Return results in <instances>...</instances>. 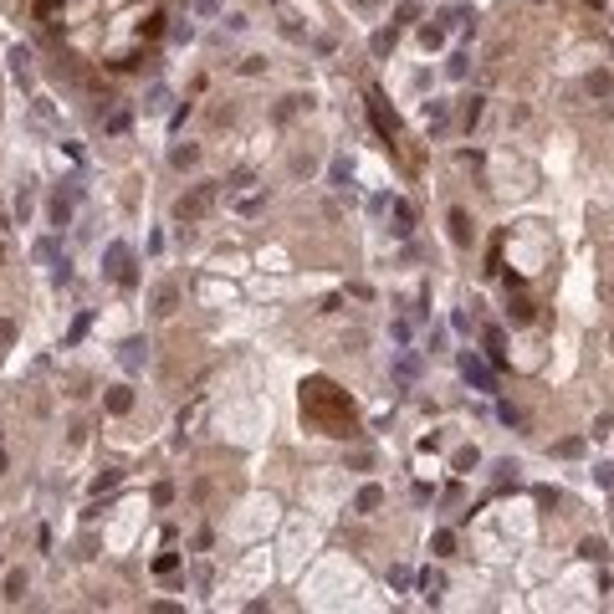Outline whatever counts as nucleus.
<instances>
[{
    "label": "nucleus",
    "instance_id": "nucleus-1",
    "mask_svg": "<svg viewBox=\"0 0 614 614\" xmlns=\"http://www.w3.org/2000/svg\"><path fill=\"white\" fill-rule=\"evenodd\" d=\"M302 410L313 415L328 435H354V410H348V400L328 379H313V384L302 389Z\"/></svg>",
    "mask_w": 614,
    "mask_h": 614
},
{
    "label": "nucleus",
    "instance_id": "nucleus-2",
    "mask_svg": "<svg viewBox=\"0 0 614 614\" xmlns=\"http://www.w3.org/2000/svg\"><path fill=\"white\" fill-rule=\"evenodd\" d=\"M103 277L118 282L123 292L139 287V272H134V251H128V241H108V251H103Z\"/></svg>",
    "mask_w": 614,
    "mask_h": 614
},
{
    "label": "nucleus",
    "instance_id": "nucleus-3",
    "mask_svg": "<svg viewBox=\"0 0 614 614\" xmlns=\"http://www.w3.org/2000/svg\"><path fill=\"white\" fill-rule=\"evenodd\" d=\"M460 379H466L476 394H497V369H487V359L476 348H460Z\"/></svg>",
    "mask_w": 614,
    "mask_h": 614
},
{
    "label": "nucleus",
    "instance_id": "nucleus-4",
    "mask_svg": "<svg viewBox=\"0 0 614 614\" xmlns=\"http://www.w3.org/2000/svg\"><path fill=\"white\" fill-rule=\"evenodd\" d=\"M215 195H221V185H200V190H195V195H180V200H174V221H200V215L215 205Z\"/></svg>",
    "mask_w": 614,
    "mask_h": 614
},
{
    "label": "nucleus",
    "instance_id": "nucleus-5",
    "mask_svg": "<svg viewBox=\"0 0 614 614\" xmlns=\"http://www.w3.org/2000/svg\"><path fill=\"white\" fill-rule=\"evenodd\" d=\"M369 118H374L379 139H389V144H394V134H400V118H394V108H384V98H379V93H369Z\"/></svg>",
    "mask_w": 614,
    "mask_h": 614
},
{
    "label": "nucleus",
    "instance_id": "nucleus-6",
    "mask_svg": "<svg viewBox=\"0 0 614 614\" xmlns=\"http://www.w3.org/2000/svg\"><path fill=\"white\" fill-rule=\"evenodd\" d=\"M72 205H77V200H72V195H67V190H57V195H52V200H47V226H52L57 236H62V231H67V226H72Z\"/></svg>",
    "mask_w": 614,
    "mask_h": 614
},
{
    "label": "nucleus",
    "instance_id": "nucleus-7",
    "mask_svg": "<svg viewBox=\"0 0 614 614\" xmlns=\"http://www.w3.org/2000/svg\"><path fill=\"white\" fill-rule=\"evenodd\" d=\"M118 364L128 369V374H139V369L149 364V343H144V338H123V343H118Z\"/></svg>",
    "mask_w": 614,
    "mask_h": 614
},
{
    "label": "nucleus",
    "instance_id": "nucleus-8",
    "mask_svg": "<svg viewBox=\"0 0 614 614\" xmlns=\"http://www.w3.org/2000/svg\"><path fill=\"white\" fill-rule=\"evenodd\" d=\"M379 507H384V487H379V481H364V487H359V497H354V512L374 517Z\"/></svg>",
    "mask_w": 614,
    "mask_h": 614
},
{
    "label": "nucleus",
    "instance_id": "nucleus-9",
    "mask_svg": "<svg viewBox=\"0 0 614 614\" xmlns=\"http://www.w3.org/2000/svg\"><path fill=\"white\" fill-rule=\"evenodd\" d=\"M103 410H108V415H128V410H134V389H128V384H113V389L103 394Z\"/></svg>",
    "mask_w": 614,
    "mask_h": 614
},
{
    "label": "nucleus",
    "instance_id": "nucleus-10",
    "mask_svg": "<svg viewBox=\"0 0 614 614\" xmlns=\"http://www.w3.org/2000/svg\"><path fill=\"white\" fill-rule=\"evenodd\" d=\"M389 215H394V236L405 241V236L415 231V205H410V200H389Z\"/></svg>",
    "mask_w": 614,
    "mask_h": 614
},
{
    "label": "nucleus",
    "instance_id": "nucleus-11",
    "mask_svg": "<svg viewBox=\"0 0 614 614\" xmlns=\"http://www.w3.org/2000/svg\"><path fill=\"white\" fill-rule=\"evenodd\" d=\"M328 180H333V190H354V164H348L343 154H338V159L328 164Z\"/></svg>",
    "mask_w": 614,
    "mask_h": 614
},
{
    "label": "nucleus",
    "instance_id": "nucleus-12",
    "mask_svg": "<svg viewBox=\"0 0 614 614\" xmlns=\"http://www.w3.org/2000/svg\"><path fill=\"white\" fill-rule=\"evenodd\" d=\"M415 584H420V594L435 604V599H441V589H446V574H441V568H425V574L415 579Z\"/></svg>",
    "mask_w": 614,
    "mask_h": 614
},
{
    "label": "nucleus",
    "instance_id": "nucleus-13",
    "mask_svg": "<svg viewBox=\"0 0 614 614\" xmlns=\"http://www.w3.org/2000/svg\"><path fill=\"white\" fill-rule=\"evenodd\" d=\"M174 302H180V287H174V282H164V287L154 292V313L169 318V313H174Z\"/></svg>",
    "mask_w": 614,
    "mask_h": 614
},
{
    "label": "nucleus",
    "instance_id": "nucleus-14",
    "mask_svg": "<svg viewBox=\"0 0 614 614\" xmlns=\"http://www.w3.org/2000/svg\"><path fill=\"white\" fill-rule=\"evenodd\" d=\"M579 558H584V563H604V558H609V543H604V538H584V543H579Z\"/></svg>",
    "mask_w": 614,
    "mask_h": 614
},
{
    "label": "nucleus",
    "instance_id": "nucleus-15",
    "mask_svg": "<svg viewBox=\"0 0 614 614\" xmlns=\"http://www.w3.org/2000/svg\"><path fill=\"white\" fill-rule=\"evenodd\" d=\"M425 128H430V134H446V103L441 98L425 103Z\"/></svg>",
    "mask_w": 614,
    "mask_h": 614
},
{
    "label": "nucleus",
    "instance_id": "nucleus-16",
    "mask_svg": "<svg viewBox=\"0 0 614 614\" xmlns=\"http://www.w3.org/2000/svg\"><path fill=\"white\" fill-rule=\"evenodd\" d=\"M415 374H420V354H400V359H394V379H400V384H410Z\"/></svg>",
    "mask_w": 614,
    "mask_h": 614
},
{
    "label": "nucleus",
    "instance_id": "nucleus-17",
    "mask_svg": "<svg viewBox=\"0 0 614 614\" xmlns=\"http://www.w3.org/2000/svg\"><path fill=\"white\" fill-rule=\"evenodd\" d=\"M31 210H36V195H31V185H21V190H16V221L26 226V221H31Z\"/></svg>",
    "mask_w": 614,
    "mask_h": 614
},
{
    "label": "nucleus",
    "instance_id": "nucleus-18",
    "mask_svg": "<svg viewBox=\"0 0 614 614\" xmlns=\"http://www.w3.org/2000/svg\"><path fill=\"white\" fill-rule=\"evenodd\" d=\"M420 47H425V52H430V47H446V21H435V26L425 21V26H420Z\"/></svg>",
    "mask_w": 614,
    "mask_h": 614
},
{
    "label": "nucleus",
    "instance_id": "nucleus-19",
    "mask_svg": "<svg viewBox=\"0 0 614 614\" xmlns=\"http://www.w3.org/2000/svg\"><path fill=\"white\" fill-rule=\"evenodd\" d=\"M195 159H200V149H195V144H174V149H169V164H174V169H190Z\"/></svg>",
    "mask_w": 614,
    "mask_h": 614
},
{
    "label": "nucleus",
    "instance_id": "nucleus-20",
    "mask_svg": "<svg viewBox=\"0 0 614 614\" xmlns=\"http://www.w3.org/2000/svg\"><path fill=\"white\" fill-rule=\"evenodd\" d=\"M481 103H487L481 93H471L466 103H460V128H476V118H481Z\"/></svg>",
    "mask_w": 614,
    "mask_h": 614
},
{
    "label": "nucleus",
    "instance_id": "nucleus-21",
    "mask_svg": "<svg viewBox=\"0 0 614 614\" xmlns=\"http://www.w3.org/2000/svg\"><path fill=\"white\" fill-rule=\"evenodd\" d=\"M451 241H456V246H466V241H471V226H466V210H451Z\"/></svg>",
    "mask_w": 614,
    "mask_h": 614
},
{
    "label": "nucleus",
    "instance_id": "nucleus-22",
    "mask_svg": "<svg viewBox=\"0 0 614 614\" xmlns=\"http://www.w3.org/2000/svg\"><path fill=\"white\" fill-rule=\"evenodd\" d=\"M31 256H36V261H47V267H52V261L62 256V251H57V236H41L36 246H31Z\"/></svg>",
    "mask_w": 614,
    "mask_h": 614
},
{
    "label": "nucleus",
    "instance_id": "nucleus-23",
    "mask_svg": "<svg viewBox=\"0 0 614 614\" xmlns=\"http://www.w3.org/2000/svg\"><path fill=\"white\" fill-rule=\"evenodd\" d=\"M430 548H435L441 558H451V553H456V533H451V528H441V533L430 538Z\"/></svg>",
    "mask_w": 614,
    "mask_h": 614
},
{
    "label": "nucleus",
    "instance_id": "nucleus-24",
    "mask_svg": "<svg viewBox=\"0 0 614 614\" xmlns=\"http://www.w3.org/2000/svg\"><path fill=\"white\" fill-rule=\"evenodd\" d=\"M481 343H487L492 364H502V328H487V333H481Z\"/></svg>",
    "mask_w": 614,
    "mask_h": 614
},
{
    "label": "nucleus",
    "instance_id": "nucleus-25",
    "mask_svg": "<svg viewBox=\"0 0 614 614\" xmlns=\"http://www.w3.org/2000/svg\"><path fill=\"white\" fill-rule=\"evenodd\" d=\"M446 72H451V77L460 82V77H466V72H471V57H466V52H456V57L446 62Z\"/></svg>",
    "mask_w": 614,
    "mask_h": 614
},
{
    "label": "nucleus",
    "instance_id": "nucleus-26",
    "mask_svg": "<svg viewBox=\"0 0 614 614\" xmlns=\"http://www.w3.org/2000/svg\"><path fill=\"white\" fill-rule=\"evenodd\" d=\"M507 313H512V323H533V318H538V313H533V302H528V297H517V302L507 307Z\"/></svg>",
    "mask_w": 614,
    "mask_h": 614
},
{
    "label": "nucleus",
    "instance_id": "nucleus-27",
    "mask_svg": "<svg viewBox=\"0 0 614 614\" xmlns=\"http://www.w3.org/2000/svg\"><path fill=\"white\" fill-rule=\"evenodd\" d=\"M21 594H26V574H6V599L16 604Z\"/></svg>",
    "mask_w": 614,
    "mask_h": 614
},
{
    "label": "nucleus",
    "instance_id": "nucleus-28",
    "mask_svg": "<svg viewBox=\"0 0 614 614\" xmlns=\"http://www.w3.org/2000/svg\"><path fill=\"white\" fill-rule=\"evenodd\" d=\"M174 568H180V553H174V548H169V553H159V558H154V574H174Z\"/></svg>",
    "mask_w": 614,
    "mask_h": 614
},
{
    "label": "nucleus",
    "instance_id": "nucleus-29",
    "mask_svg": "<svg viewBox=\"0 0 614 614\" xmlns=\"http://www.w3.org/2000/svg\"><path fill=\"white\" fill-rule=\"evenodd\" d=\"M394 52V26L389 31H374V57H389Z\"/></svg>",
    "mask_w": 614,
    "mask_h": 614
},
{
    "label": "nucleus",
    "instance_id": "nucleus-30",
    "mask_svg": "<svg viewBox=\"0 0 614 614\" xmlns=\"http://www.w3.org/2000/svg\"><path fill=\"white\" fill-rule=\"evenodd\" d=\"M497 420L517 430V425H522V410H517V405H497Z\"/></svg>",
    "mask_w": 614,
    "mask_h": 614
},
{
    "label": "nucleus",
    "instance_id": "nucleus-31",
    "mask_svg": "<svg viewBox=\"0 0 614 614\" xmlns=\"http://www.w3.org/2000/svg\"><path fill=\"white\" fill-rule=\"evenodd\" d=\"M389 584H394V589H400V594H405V589L415 584V574H410V568L400 563V568H389Z\"/></svg>",
    "mask_w": 614,
    "mask_h": 614
},
{
    "label": "nucleus",
    "instance_id": "nucleus-32",
    "mask_svg": "<svg viewBox=\"0 0 614 614\" xmlns=\"http://www.w3.org/2000/svg\"><path fill=\"white\" fill-rule=\"evenodd\" d=\"M164 103H169V93H164V87H154L149 103H144V113H164Z\"/></svg>",
    "mask_w": 614,
    "mask_h": 614
},
{
    "label": "nucleus",
    "instance_id": "nucleus-33",
    "mask_svg": "<svg viewBox=\"0 0 614 614\" xmlns=\"http://www.w3.org/2000/svg\"><path fill=\"white\" fill-rule=\"evenodd\" d=\"M497 481H502V487H507V481L517 487V460H497Z\"/></svg>",
    "mask_w": 614,
    "mask_h": 614
},
{
    "label": "nucleus",
    "instance_id": "nucleus-34",
    "mask_svg": "<svg viewBox=\"0 0 614 614\" xmlns=\"http://www.w3.org/2000/svg\"><path fill=\"white\" fill-rule=\"evenodd\" d=\"M159 31H164V16H159V11H154V16L144 21V26H139V36H149V41H154V36H159Z\"/></svg>",
    "mask_w": 614,
    "mask_h": 614
},
{
    "label": "nucleus",
    "instance_id": "nucleus-35",
    "mask_svg": "<svg viewBox=\"0 0 614 614\" xmlns=\"http://www.w3.org/2000/svg\"><path fill=\"white\" fill-rule=\"evenodd\" d=\"M476 460H481V456H476V446H471V451H456V460H451V466H456V471H471Z\"/></svg>",
    "mask_w": 614,
    "mask_h": 614
},
{
    "label": "nucleus",
    "instance_id": "nucleus-36",
    "mask_svg": "<svg viewBox=\"0 0 614 614\" xmlns=\"http://www.w3.org/2000/svg\"><path fill=\"white\" fill-rule=\"evenodd\" d=\"M589 93H599V98H604V93H614V77H609V72H599V77H589Z\"/></svg>",
    "mask_w": 614,
    "mask_h": 614
},
{
    "label": "nucleus",
    "instance_id": "nucleus-37",
    "mask_svg": "<svg viewBox=\"0 0 614 614\" xmlns=\"http://www.w3.org/2000/svg\"><path fill=\"white\" fill-rule=\"evenodd\" d=\"M553 451H558V456H584V441H579V435H568V441H558Z\"/></svg>",
    "mask_w": 614,
    "mask_h": 614
},
{
    "label": "nucleus",
    "instance_id": "nucleus-38",
    "mask_svg": "<svg viewBox=\"0 0 614 614\" xmlns=\"http://www.w3.org/2000/svg\"><path fill=\"white\" fill-rule=\"evenodd\" d=\"M441 343H446V328H430V338H425V354H441Z\"/></svg>",
    "mask_w": 614,
    "mask_h": 614
},
{
    "label": "nucleus",
    "instance_id": "nucleus-39",
    "mask_svg": "<svg viewBox=\"0 0 614 614\" xmlns=\"http://www.w3.org/2000/svg\"><path fill=\"white\" fill-rule=\"evenodd\" d=\"M139 62H144L139 52H128V57H118V62H113V72H134V67H139Z\"/></svg>",
    "mask_w": 614,
    "mask_h": 614
},
{
    "label": "nucleus",
    "instance_id": "nucleus-40",
    "mask_svg": "<svg viewBox=\"0 0 614 614\" xmlns=\"http://www.w3.org/2000/svg\"><path fill=\"white\" fill-rule=\"evenodd\" d=\"M113 487H118V471H103V476L93 481V492H113Z\"/></svg>",
    "mask_w": 614,
    "mask_h": 614
},
{
    "label": "nucleus",
    "instance_id": "nucleus-41",
    "mask_svg": "<svg viewBox=\"0 0 614 614\" xmlns=\"http://www.w3.org/2000/svg\"><path fill=\"white\" fill-rule=\"evenodd\" d=\"M57 11H62V0H36V16H41V21L57 16Z\"/></svg>",
    "mask_w": 614,
    "mask_h": 614
},
{
    "label": "nucleus",
    "instance_id": "nucleus-42",
    "mask_svg": "<svg viewBox=\"0 0 614 614\" xmlns=\"http://www.w3.org/2000/svg\"><path fill=\"white\" fill-rule=\"evenodd\" d=\"M246 185H251V169H236V174H231V185H226V190H246Z\"/></svg>",
    "mask_w": 614,
    "mask_h": 614
},
{
    "label": "nucleus",
    "instance_id": "nucleus-43",
    "mask_svg": "<svg viewBox=\"0 0 614 614\" xmlns=\"http://www.w3.org/2000/svg\"><path fill=\"white\" fill-rule=\"evenodd\" d=\"M169 36H174V41H195V26H190V21H180V26H174Z\"/></svg>",
    "mask_w": 614,
    "mask_h": 614
},
{
    "label": "nucleus",
    "instance_id": "nucleus-44",
    "mask_svg": "<svg viewBox=\"0 0 614 614\" xmlns=\"http://www.w3.org/2000/svg\"><path fill=\"white\" fill-rule=\"evenodd\" d=\"M11 338H16V328H11L6 318H0V354H6V348H11Z\"/></svg>",
    "mask_w": 614,
    "mask_h": 614
},
{
    "label": "nucleus",
    "instance_id": "nucleus-45",
    "mask_svg": "<svg viewBox=\"0 0 614 614\" xmlns=\"http://www.w3.org/2000/svg\"><path fill=\"white\" fill-rule=\"evenodd\" d=\"M87 323H93V318H87V313H82V318H77V323H72V333H67V343H77V338H82V333H87Z\"/></svg>",
    "mask_w": 614,
    "mask_h": 614
},
{
    "label": "nucleus",
    "instance_id": "nucleus-46",
    "mask_svg": "<svg viewBox=\"0 0 614 614\" xmlns=\"http://www.w3.org/2000/svg\"><path fill=\"white\" fill-rule=\"evenodd\" d=\"M594 481L599 487H614V466H594Z\"/></svg>",
    "mask_w": 614,
    "mask_h": 614
},
{
    "label": "nucleus",
    "instance_id": "nucleus-47",
    "mask_svg": "<svg viewBox=\"0 0 614 614\" xmlns=\"http://www.w3.org/2000/svg\"><path fill=\"white\" fill-rule=\"evenodd\" d=\"M195 11H200V16H215V11H221V0H200Z\"/></svg>",
    "mask_w": 614,
    "mask_h": 614
},
{
    "label": "nucleus",
    "instance_id": "nucleus-48",
    "mask_svg": "<svg viewBox=\"0 0 614 614\" xmlns=\"http://www.w3.org/2000/svg\"><path fill=\"white\" fill-rule=\"evenodd\" d=\"M6 466H11V456H6V441H0V476H6Z\"/></svg>",
    "mask_w": 614,
    "mask_h": 614
},
{
    "label": "nucleus",
    "instance_id": "nucleus-49",
    "mask_svg": "<svg viewBox=\"0 0 614 614\" xmlns=\"http://www.w3.org/2000/svg\"><path fill=\"white\" fill-rule=\"evenodd\" d=\"M589 6H604V0H589Z\"/></svg>",
    "mask_w": 614,
    "mask_h": 614
},
{
    "label": "nucleus",
    "instance_id": "nucleus-50",
    "mask_svg": "<svg viewBox=\"0 0 614 614\" xmlns=\"http://www.w3.org/2000/svg\"><path fill=\"white\" fill-rule=\"evenodd\" d=\"M0 261H6V246H0Z\"/></svg>",
    "mask_w": 614,
    "mask_h": 614
},
{
    "label": "nucleus",
    "instance_id": "nucleus-51",
    "mask_svg": "<svg viewBox=\"0 0 614 614\" xmlns=\"http://www.w3.org/2000/svg\"><path fill=\"white\" fill-rule=\"evenodd\" d=\"M272 6H277V0H272Z\"/></svg>",
    "mask_w": 614,
    "mask_h": 614
}]
</instances>
